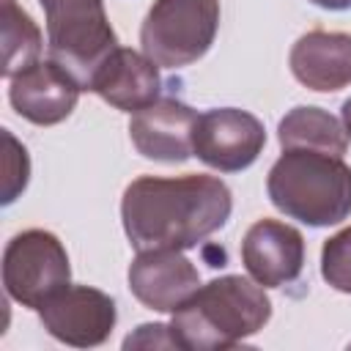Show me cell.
<instances>
[{"label": "cell", "mask_w": 351, "mask_h": 351, "mask_svg": "<svg viewBox=\"0 0 351 351\" xmlns=\"http://www.w3.org/2000/svg\"><path fill=\"white\" fill-rule=\"evenodd\" d=\"M291 74L310 90L335 93L351 85V36L310 30L296 38L288 55Z\"/></svg>", "instance_id": "5bb4252c"}, {"label": "cell", "mask_w": 351, "mask_h": 351, "mask_svg": "<svg viewBox=\"0 0 351 351\" xmlns=\"http://www.w3.org/2000/svg\"><path fill=\"white\" fill-rule=\"evenodd\" d=\"M343 126H346V134L351 140V99L343 101Z\"/></svg>", "instance_id": "ffe728a7"}, {"label": "cell", "mask_w": 351, "mask_h": 351, "mask_svg": "<svg viewBox=\"0 0 351 351\" xmlns=\"http://www.w3.org/2000/svg\"><path fill=\"white\" fill-rule=\"evenodd\" d=\"M126 280L132 296L156 313H176L200 288V271L181 250L137 252Z\"/></svg>", "instance_id": "8fae6325"}, {"label": "cell", "mask_w": 351, "mask_h": 351, "mask_svg": "<svg viewBox=\"0 0 351 351\" xmlns=\"http://www.w3.org/2000/svg\"><path fill=\"white\" fill-rule=\"evenodd\" d=\"M71 280V263L63 241L41 228L16 233L3 250V285L5 293L30 310L63 291Z\"/></svg>", "instance_id": "8992f818"}, {"label": "cell", "mask_w": 351, "mask_h": 351, "mask_svg": "<svg viewBox=\"0 0 351 351\" xmlns=\"http://www.w3.org/2000/svg\"><path fill=\"white\" fill-rule=\"evenodd\" d=\"M82 85L71 71H66L58 60L47 58L8 80V101L19 118L36 126H55L66 121L77 101Z\"/></svg>", "instance_id": "9c48e42d"}, {"label": "cell", "mask_w": 351, "mask_h": 351, "mask_svg": "<svg viewBox=\"0 0 351 351\" xmlns=\"http://www.w3.org/2000/svg\"><path fill=\"white\" fill-rule=\"evenodd\" d=\"M266 195L288 219L329 228L351 217V167L335 154L282 148L266 176Z\"/></svg>", "instance_id": "3957f363"}, {"label": "cell", "mask_w": 351, "mask_h": 351, "mask_svg": "<svg viewBox=\"0 0 351 351\" xmlns=\"http://www.w3.org/2000/svg\"><path fill=\"white\" fill-rule=\"evenodd\" d=\"M44 329L74 348H93L107 343L115 329L118 310L110 293L90 285H66L38 307Z\"/></svg>", "instance_id": "ba28073f"}, {"label": "cell", "mask_w": 351, "mask_h": 351, "mask_svg": "<svg viewBox=\"0 0 351 351\" xmlns=\"http://www.w3.org/2000/svg\"><path fill=\"white\" fill-rule=\"evenodd\" d=\"M266 145L263 123L239 107H214L197 118L195 126V156L219 173L247 170Z\"/></svg>", "instance_id": "52a82bcc"}, {"label": "cell", "mask_w": 351, "mask_h": 351, "mask_svg": "<svg viewBox=\"0 0 351 351\" xmlns=\"http://www.w3.org/2000/svg\"><path fill=\"white\" fill-rule=\"evenodd\" d=\"M47 22V49L82 90L90 88L99 66L118 49L104 0H38Z\"/></svg>", "instance_id": "277c9868"}, {"label": "cell", "mask_w": 351, "mask_h": 351, "mask_svg": "<svg viewBox=\"0 0 351 351\" xmlns=\"http://www.w3.org/2000/svg\"><path fill=\"white\" fill-rule=\"evenodd\" d=\"M90 93L101 96L107 104L123 112H137L154 104L162 93L159 66L145 55L129 47H118L96 71Z\"/></svg>", "instance_id": "4fadbf2b"}, {"label": "cell", "mask_w": 351, "mask_h": 351, "mask_svg": "<svg viewBox=\"0 0 351 351\" xmlns=\"http://www.w3.org/2000/svg\"><path fill=\"white\" fill-rule=\"evenodd\" d=\"M241 263L263 288L293 282L304 269V236L280 219H258L241 239Z\"/></svg>", "instance_id": "7c38bea8"}, {"label": "cell", "mask_w": 351, "mask_h": 351, "mask_svg": "<svg viewBox=\"0 0 351 351\" xmlns=\"http://www.w3.org/2000/svg\"><path fill=\"white\" fill-rule=\"evenodd\" d=\"M0 33H3V69H0V74L5 80H11L14 74H19L27 66L41 60V44H44L41 30L30 19V14L16 5V0H3Z\"/></svg>", "instance_id": "2e32d148"}, {"label": "cell", "mask_w": 351, "mask_h": 351, "mask_svg": "<svg viewBox=\"0 0 351 351\" xmlns=\"http://www.w3.org/2000/svg\"><path fill=\"white\" fill-rule=\"evenodd\" d=\"M271 318V299L263 285L241 274L214 277L200 285L170 321L176 348L217 351L233 348L258 335Z\"/></svg>", "instance_id": "7a4b0ae2"}, {"label": "cell", "mask_w": 351, "mask_h": 351, "mask_svg": "<svg viewBox=\"0 0 351 351\" xmlns=\"http://www.w3.org/2000/svg\"><path fill=\"white\" fill-rule=\"evenodd\" d=\"M277 137L282 148H310L343 156L348 148V134L343 121L321 107H293L277 126Z\"/></svg>", "instance_id": "9a60e30c"}, {"label": "cell", "mask_w": 351, "mask_h": 351, "mask_svg": "<svg viewBox=\"0 0 351 351\" xmlns=\"http://www.w3.org/2000/svg\"><path fill=\"white\" fill-rule=\"evenodd\" d=\"M219 30V0H156L140 27L143 52L159 69L200 60Z\"/></svg>", "instance_id": "5b68a950"}, {"label": "cell", "mask_w": 351, "mask_h": 351, "mask_svg": "<svg viewBox=\"0 0 351 351\" xmlns=\"http://www.w3.org/2000/svg\"><path fill=\"white\" fill-rule=\"evenodd\" d=\"M310 3L324 11H348L351 8V0H310Z\"/></svg>", "instance_id": "d6986e66"}, {"label": "cell", "mask_w": 351, "mask_h": 351, "mask_svg": "<svg viewBox=\"0 0 351 351\" xmlns=\"http://www.w3.org/2000/svg\"><path fill=\"white\" fill-rule=\"evenodd\" d=\"M197 110L184 104L173 96H159L154 104L132 112L129 118V137L140 156L165 162V165H181L189 156H195V126H197Z\"/></svg>", "instance_id": "30bf717a"}, {"label": "cell", "mask_w": 351, "mask_h": 351, "mask_svg": "<svg viewBox=\"0 0 351 351\" xmlns=\"http://www.w3.org/2000/svg\"><path fill=\"white\" fill-rule=\"evenodd\" d=\"M3 140H5V178H3V206H11L27 186L30 178V159L22 143L14 140V134L8 129H3Z\"/></svg>", "instance_id": "ac0fdd59"}, {"label": "cell", "mask_w": 351, "mask_h": 351, "mask_svg": "<svg viewBox=\"0 0 351 351\" xmlns=\"http://www.w3.org/2000/svg\"><path fill=\"white\" fill-rule=\"evenodd\" d=\"M233 195L217 176H140L121 197L129 244L143 250H192L230 219Z\"/></svg>", "instance_id": "6da1fadb"}, {"label": "cell", "mask_w": 351, "mask_h": 351, "mask_svg": "<svg viewBox=\"0 0 351 351\" xmlns=\"http://www.w3.org/2000/svg\"><path fill=\"white\" fill-rule=\"evenodd\" d=\"M321 277L340 293H351V225L329 236L321 247Z\"/></svg>", "instance_id": "e0dca14e"}]
</instances>
